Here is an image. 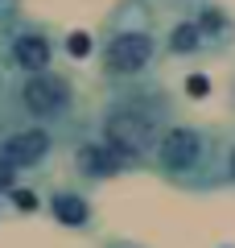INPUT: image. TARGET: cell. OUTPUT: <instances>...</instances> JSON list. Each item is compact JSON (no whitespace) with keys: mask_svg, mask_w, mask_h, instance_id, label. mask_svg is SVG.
<instances>
[{"mask_svg":"<svg viewBox=\"0 0 235 248\" xmlns=\"http://www.w3.org/2000/svg\"><path fill=\"white\" fill-rule=\"evenodd\" d=\"M174 120H182L174 95H169L161 83L145 79V83L107 87V95H103V104H99L91 128L120 153V161L128 166V174H140V170H148L157 141H161V133H165Z\"/></svg>","mask_w":235,"mask_h":248,"instance_id":"1","label":"cell"},{"mask_svg":"<svg viewBox=\"0 0 235 248\" xmlns=\"http://www.w3.org/2000/svg\"><path fill=\"white\" fill-rule=\"evenodd\" d=\"M95 62L107 87L145 83L165 62L161 54V21L148 0H120L99 25Z\"/></svg>","mask_w":235,"mask_h":248,"instance_id":"2","label":"cell"},{"mask_svg":"<svg viewBox=\"0 0 235 248\" xmlns=\"http://www.w3.org/2000/svg\"><path fill=\"white\" fill-rule=\"evenodd\" d=\"M148 170L174 190L210 195L223 186V133L210 124L174 120L157 141Z\"/></svg>","mask_w":235,"mask_h":248,"instance_id":"3","label":"cell"},{"mask_svg":"<svg viewBox=\"0 0 235 248\" xmlns=\"http://www.w3.org/2000/svg\"><path fill=\"white\" fill-rule=\"evenodd\" d=\"M0 116L21 124H42L66 141L78 128V83L66 71L0 75Z\"/></svg>","mask_w":235,"mask_h":248,"instance_id":"4","label":"cell"},{"mask_svg":"<svg viewBox=\"0 0 235 248\" xmlns=\"http://www.w3.org/2000/svg\"><path fill=\"white\" fill-rule=\"evenodd\" d=\"M58 66V33L45 21L21 17L0 33V75H37Z\"/></svg>","mask_w":235,"mask_h":248,"instance_id":"5","label":"cell"},{"mask_svg":"<svg viewBox=\"0 0 235 248\" xmlns=\"http://www.w3.org/2000/svg\"><path fill=\"white\" fill-rule=\"evenodd\" d=\"M62 145H66V141H62L54 128L21 124V120H4V116H0V157L9 161L13 170H21L25 178L42 174Z\"/></svg>","mask_w":235,"mask_h":248,"instance_id":"6","label":"cell"},{"mask_svg":"<svg viewBox=\"0 0 235 248\" xmlns=\"http://www.w3.org/2000/svg\"><path fill=\"white\" fill-rule=\"evenodd\" d=\"M66 161H70L74 182H83V186H99V182H112V178L128 174V166L120 161V153H116L91 124H87V128L78 124V133H70Z\"/></svg>","mask_w":235,"mask_h":248,"instance_id":"7","label":"cell"},{"mask_svg":"<svg viewBox=\"0 0 235 248\" xmlns=\"http://www.w3.org/2000/svg\"><path fill=\"white\" fill-rule=\"evenodd\" d=\"M45 211H50V219L58 223V228H66V232H91L95 219H99L91 186H83V182L50 186V190H45Z\"/></svg>","mask_w":235,"mask_h":248,"instance_id":"8","label":"cell"},{"mask_svg":"<svg viewBox=\"0 0 235 248\" xmlns=\"http://www.w3.org/2000/svg\"><path fill=\"white\" fill-rule=\"evenodd\" d=\"M161 54H165V62L215 58V54H210V42H206V33H202V25H198L194 13H177V17L161 29Z\"/></svg>","mask_w":235,"mask_h":248,"instance_id":"9","label":"cell"},{"mask_svg":"<svg viewBox=\"0 0 235 248\" xmlns=\"http://www.w3.org/2000/svg\"><path fill=\"white\" fill-rule=\"evenodd\" d=\"M190 13L198 17V25H202V33H206L215 58L227 54V50H235V13H227L219 0H198Z\"/></svg>","mask_w":235,"mask_h":248,"instance_id":"10","label":"cell"},{"mask_svg":"<svg viewBox=\"0 0 235 248\" xmlns=\"http://www.w3.org/2000/svg\"><path fill=\"white\" fill-rule=\"evenodd\" d=\"M21 186H25V174H21V170H13L9 161L0 157V203H4V199H13Z\"/></svg>","mask_w":235,"mask_h":248,"instance_id":"11","label":"cell"},{"mask_svg":"<svg viewBox=\"0 0 235 248\" xmlns=\"http://www.w3.org/2000/svg\"><path fill=\"white\" fill-rule=\"evenodd\" d=\"M223 186L235 190V128L223 133Z\"/></svg>","mask_w":235,"mask_h":248,"instance_id":"12","label":"cell"},{"mask_svg":"<svg viewBox=\"0 0 235 248\" xmlns=\"http://www.w3.org/2000/svg\"><path fill=\"white\" fill-rule=\"evenodd\" d=\"M21 17H25L21 0H0V33H4V29H13Z\"/></svg>","mask_w":235,"mask_h":248,"instance_id":"13","label":"cell"},{"mask_svg":"<svg viewBox=\"0 0 235 248\" xmlns=\"http://www.w3.org/2000/svg\"><path fill=\"white\" fill-rule=\"evenodd\" d=\"M153 9H169V13H190L198 0H148Z\"/></svg>","mask_w":235,"mask_h":248,"instance_id":"14","label":"cell"},{"mask_svg":"<svg viewBox=\"0 0 235 248\" xmlns=\"http://www.w3.org/2000/svg\"><path fill=\"white\" fill-rule=\"evenodd\" d=\"M99 248H148V244H140V240H128V236H107V240H99Z\"/></svg>","mask_w":235,"mask_h":248,"instance_id":"15","label":"cell"},{"mask_svg":"<svg viewBox=\"0 0 235 248\" xmlns=\"http://www.w3.org/2000/svg\"><path fill=\"white\" fill-rule=\"evenodd\" d=\"M231 108H235V79H231Z\"/></svg>","mask_w":235,"mask_h":248,"instance_id":"16","label":"cell"}]
</instances>
